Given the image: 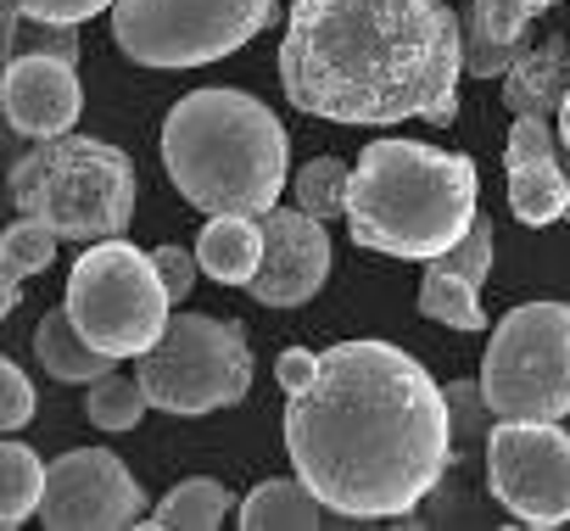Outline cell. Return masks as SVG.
<instances>
[{
  "label": "cell",
  "mask_w": 570,
  "mask_h": 531,
  "mask_svg": "<svg viewBox=\"0 0 570 531\" xmlns=\"http://www.w3.org/2000/svg\"><path fill=\"white\" fill-rule=\"evenodd\" d=\"M285 453L358 525L403 520L453 464V409L403 347L336 342L320 353V375L285 397Z\"/></svg>",
  "instance_id": "6da1fadb"
},
{
  "label": "cell",
  "mask_w": 570,
  "mask_h": 531,
  "mask_svg": "<svg viewBox=\"0 0 570 531\" xmlns=\"http://www.w3.org/2000/svg\"><path fill=\"white\" fill-rule=\"evenodd\" d=\"M464 12L442 0H292L279 90L331 124H453Z\"/></svg>",
  "instance_id": "7a4b0ae2"
},
{
  "label": "cell",
  "mask_w": 570,
  "mask_h": 531,
  "mask_svg": "<svg viewBox=\"0 0 570 531\" xmlns=\"http://www.w3.org/2000/svg\"><path fill=\"white\" fill-rule=\"evenodd\" d=\"M163 168L190 207L263 218L292 179V135L246 90H190L163 118Z\"/></svg>",
  "instance_id": "3957f363"
},
{
  "label": "cell",
  "mask_w": 570,
  "mask_h": 531,
  "mask_svg": "<svg viewBox=\"0 0 570 531\" xmlns=\"http://www.w3.org/2000/svg\"><path fill=\"white\" fill-rule=\"evenodd\" d=\"M475 163L425 140H370L353 163L347 229L364 252L431 263L475 224Z\"/></svg>",
  "instance_id": "277c9868"
},
{
  "label": "cell",
  "mask_w": 570,
  "mask_h": 531,
  "mask_svg": "<svg viewBox=\"0 0 570 531\" xmlns=\"http://www.w3.org/2000/svg\"><path fill=\"white\" fill-rule=\"evenodd\" d=\"M12 207L46 218L62 240H112L135 218V163L90 135L35 140L12 163Z\"/></svg>",
  "instance_id": "5b68a950"
},
{
  "label": "cell",
  "mask_w": 570,
  "mask_h": 531,
  "mask_svg": "<svg viewBox=\"0 0 570 531\" xmlns=\"http://www.w3.org/2000/svg\"><path fill=\"white\" fill-rule=\"evenodd\" d=\"M73 325L112 358H140L163 342L174 319V297L163 286L157 257L129 240H90L68 275Z\"/></svg>",
  "instance_id": "8992f818"
},
{
  "label": "cell",
  "mask_w": 570,
  "mask_h": 531,
  "mask_svg": "<svg viewBox=\"0 0 570 531\" xmlns=\"http://www.w3.org/2000/svg\"><path fill=\"white\" fill-rule=\"evenodd\" d=\"M481 392L498 420H564L570 414V303L509 308L487 336Z\"/></svg>",
  "instance_id": "52a82bcc"
},
{
  "label": "cell",
  "mask_w": 570,
  "mask_h": 531,
  "mask_svg": "<svg viewBox=\"0 0 570 531\" xmlns=\"http://www.w3.org/2000/svg\"><path fill=\"white\" fill-rule=\"evenodd\" d=\"M140 386L151 409L196 420L213 409H235L252 392V347L235 319L218 314H174L163 342L140 353Z\"/></svg>",
  "instance_id": "ba28073f"
},
{
  "label": "cell",
  "mask_w": 570,
  "mask_h": 531,
  "mask_svg": "<svg viewBox=\"0 0 570 531\" xmlns=\"http://www.w3.org/2000/svg\"><path fill=\"white\" fill-rule=\"evenodd\" d=\"M268 18L274 0H118L112 40L140 68H202L257 40Z\"/></svg>",
  "instance_id": "9c48e42d"
},
{
  "label": "cell",
  "mask_w": 570,
  "mask_h": 531,
  "mask_svg": "<svg viewBox=\"0 0 570 531\" xmlns=\"http://www.w3.org/2000/svg\"><path fill=\"white\" fill-rule=\"evenodd\" d=\"M487 492L520 525L570 520V431L559 420H498L481 442Z\"/></svg>",
  "instance_id": "30bf717a"
},
{
  "label": "cell",
  "mask_w": 570,
  "mask_h": 531,
  "mask_svg": "<svg viewBox=\"0 0 570 531\" xmlns=\"http://www.w3.org/2000/svg\"><path fill=\"white\" fill-rule=\"evenodd\" d=\"M40 520L51 531H124V525L151 520V514H146V492H140L135 470L118 453L68 448L51 464V486H46Z\"/></svg>",
  "instance_id": "8fae6325"
},
{
  "label": "cell",
  "mask_w": 570,
  "mask_h": 531,
  "mask_svg": "<svg viewBox=\"0 0 570 531\" xmlns=\"http://www.w3.org/2000/svg\"><path fill=\"white\" fill-rule=\"evenodd\" d=\"M331 281V235L308 207H268L263 213V269L246 286L263 308H303Z\"/></svg>",
  "instance_id": "7c38bea8"
},
{
  "label": "cell",
  "mask_w": 570,
  "mask_h": 531,
  "mask_svg": "<svg viewBox=\"0 0 570 531\" xmlns=\"http://www.w3.org/2000/svg\"><path fill=\"white\" fill-rule=\"evenodd\" d=\"M503 174H509V213L531 229H548L570 218V168L559 157V135L548 118H514L503 140Z\"/></svg>",
  "instance_id": "4fadbf2b"
},
{
  "label": "cell",
  "mask_w": 570,
  "mask_h": 531,
  "mask_svg": "<svg viewBox=\"0 0 570 531\" xmlns=\"http://www.w3.org/2000/svg\"><path fill=\"white\" fill-rule=\"evenodd\" d=\"M0 101H7V124L23 140H51V135H73L79 112H85V90L73 62L62 57H40V51H18L0 79Z\"/></svg>",
  "instance_id": "5bb4252c"
},
{
  "label": "cell",
  "mask_w": 570,
  "mask_h": 531,
  "mask_svg": "<svg viewBox=\"0 0 570 531\" xmlns=\"http://www.w3.org/2000/svg\"><path fill=\"white\" fill-rule=\"evenodd\" d=\"M564 96H570V40L564 35H542L503 73V107L514 118H548V124H559Z\"/></svg>",
  "instance_id": "9a60e30c"
},
{
  "label": "cell",
  "mask_w": 570,
  "mask_h": 531,
  "mask_svg": "<svg viewBox=\"0 0 570 531\" xmlns=\"http://www.w3.org/2000/svg\"><path fill=\"white\" fill-rule=\"evenodd\" d=\"M240 525L246 531H325V525H358V520L325 503L303 475H274L240 498Z\"/></svg>",
  "instance_id": "2e32d148"
},
{
  "label": "cell",
  "mask_w": 570,
  "mask_h": 531,
  "mask_svg": "<svg viewBox=\"0 0 570 531\" xmlns=\"http://www.w3.org/2000/svg\"><path fill=\"white\" fill-rule=\"evenodd\" d=\"M202 275H213L218 286H252L263 269V218L252 213H213V224L196 240Z\"/></svg>",
  "instance_id": "e0dca14e"
},
{
  "label": "cell",
  "mask_w": 570,
  "mask_h": 531,
  "mask_svg": "<svg viewBox=\"0 0 570 531\" xmlns=\"http://www.w3.org/2000/svg\"><path fill=\"white\" fill-rule=\"evenodd\" d=\"M35 364H40L46 375H57V381H101L118 358L101 353V347L73 325V314H68V303H62V308H51V314L35 325Z\"/></svg>",
  "instance_id": "ac0fdd59"
},
{
  "label": "cell",
  "mask_w": 570,
  "mask_h": 531,
  "mask_svg": "<svg viewBox=\"0 0 570 531\" xmlns=\"http://www.w3.org/2000/svg\"><path fill=\"white\" fill-rule=\"evenodd\" d=\"M46 486H51V464L29 448V442H7L0 448V525H23L40 514L46 503Z\"/></svg>",
  "instance_id": "d6986e66"
},
{
  "label": "cell",
  "mask_w": 570,
  "mask_h": 531,
  "mask_svg": "<svg viewBox=\"0 0 570 531\" xmlns=\"http://www.w3.org/2000/svg\"><path fill=\"white\" fill-rule=\"evenodd\" d=\"M481 286H470L459 269H448L442 257L425 263V281H420V314L448 325V331H487V314H481Z\"/></svg>",
  "instance_id": "ffe728a7"
},
{
  "label": "cell",
  "mask_w": 570,
  "mask_h": 531,
  "mask_svg": "<svg viewBox=\"0 0 570 531\" xmlns=\"http://www.w3.org/2000/svg\"><path fill=\"white\" fill-rule=\"evenodd\" d=\"M224 514H229L224 481L190 475V481H179L168 498H157L151 525H157V531H213V525H224Z\"/></svg>",
  "instance_id": "44dd1931"
},
{
  "label": "cell",
  "mask_w": 570,
  "mask_h": 531,
  "mask_svg": "<svg viewBox=\"0 0 570 531\" xmlns=\"http://www.w3.org/2000/svg\"><path fill=\"white\" fill-rule=\"evenodd\" d=\"M297 190V207H308L314 218H347V196H353V168L342 157H314L308 168H297L292 179Z\"/></svg>",
  "instance_id": "7402d4cb"
},
{
  "label": "cell",
  "mask_w": 570,
  "mask_h": 531,
  "mask_svg": "<svg viewBox=\"0 0 570 531\" xmlns=\"http://www.w3.org/2000/svg\"><path fill=\"white\" fill-rule=\"evenodd\" d=\"M146 409H151V397H146L140 375L129 381V375H112L107 370L101 381H90V397H85L90 425H101V431H135Z\"/></svg>",
  "instance_id": "603a6c76"
},
{
  "label": "cell",
  "mask_w": 570,
  "mask_h": 531,
  "mask_svg": "<svg viewBox=\"0 0 570 531\" xmlns=\"http://www.w3.org/2000/svg\"><path fill=\"white\" fill-rule=\"evenodd\" d=\"M57 240H62V235H57L46 218L18 213V224L7 229V240H0V269H7V281H29V275L51 269Z\"/></svg>",
  "instance_id": "cb8c5ba5"
},
{
  "label": "cell",
  "mask_w": 570,
  "mask_h": 531,
  "mask_svg": "<svg viewBox=\"0 0 570 531\" xmlns=\"http://www.w3.org/2000/svg\"><path fill=\"white\" fill-rule=\"evenodd\" d=\"M448 409H453V464H459L470 448L487 442V431L498 425V414H492L481 381H453L448 386Z\"/></svg>",
  "instance_id": "d4e9b609"
},
{
  "label": "cell",
  "mask_w": 570,
  "mask_h": 531,
  "mask_svg": "<svg viewBox=\"0 0 570 531\" xmlns=\"http://www.w3.org/2000/svg\"><path fill=\"white\" fill-rule=\"evenodd\" d=\"M525 46H531V40H498V35H487L481 18L464 7V73H470V79H503V73L520 62Z\"/></svg>",
  "instance_id": "484cf974"
},
{
  "label": "cell",
  "mask_w": 570,
  "mask_h": 531,
  "mask_svg": "<svg viewBox=\"0 0 570 531\" xmlns=\"http://www.w3.org/2000/svg\"><path fill=\"white\" fill-rule=\"evenodd\" d=\"M79 23H35L23 12L7 7V51H40V57H62V62H79Z\"/></svg>",
  "instance_id": "4316f807"
},
{
  "label": "cell",
  "mask_w": 570,
  "mask_h": 531,
  "mask_svg": "<svg viewBox=\"0 0 570 531\" xmlns=\"http://www.w3.org/2000/svg\"><path fill=\"white\" fill-rule=\"evenodd\" d=\"M553 7H564V0H470L481 29L498 35V40H531V23Z\"/></svg>",
  "instance_id": "83f0119b"
},
{
  "label": "cell",
  "mask_w": 570,
  "mask_h": 531,
  "mask_svg": "<svg viewBox=\"0 0 570 531\" xmlns=\"http://www.w3.org/2000/svg\"><path fill=\"white\" fill-rule=\"evenodd\" d=\"M492 229H498L492 218H475L470 235H464L453 252H442V263H448V269H459L470 286H481V281L492 275V252H498V235H492Z\"/></svg>",
  "instance_id": "f1b7e54d"
},
{
  "label": "cell",
  "mask_w": 570,
  "mask_h": 531,
  "mask_svg": "<svg viewBox=\"0 0 570 531\" xmlns=\"http://www.w3.org/2000/svg\"><path fill=\"white\" fill-rule=\"evenodd\" d=\"M35 420V381L23 375V364H0V425L7 431H23Z\"/></svg>",
  "instance_id": "f546056e"
},
{
  "label": "cell",
  "mask_w": 570,
  "mask_h": 531,
  "mask_svg": "<svg viewBox=\"0 0 570 531\" xmlns=\"http://www.w3.org/2000/svg\"><path fill=\"white\" fill-rule=\"evenodd\" d=\"M7 7L35 18V23H85L96 12H112L118 0H7Z\"/></svg>",
  "instance_id": "4dcf8cb0"
},
{
  "label": "cell",
  "mask_w": 570,
  "mask_h": 531,
  "mask_svg": "<svg viewBox=\"0 0 570 531\" xmlns=\"http://www.w3.org/2000/svg\"><path fill=\"white\" fill-rule=\"evenodd\" d=\"M151 257H157V269H163V286H168L174 308H185L190 286L202 281V257H196V252H185V246H157Z\"/></svg>",
  "instance_id": "1f68e13d"
},
{
  "label": "cell",
  "mask_w": 570,
  "mask_h": 531,
  "mask_svg": "<svg viewBox=\"0 0 570 531\" xmlns=\"http://www.w3.org/2000/svg\"><path fill=\"white\" fill-rule=\"evenodd\" d=\"M274 375H279V392H285V397H297V392L320 375V353H308V347H285Z\"/></svg>",
  "instance_id": "d6a6232c"
},
{
  "label": "cell",
  "mask_w": 570,
  "mask_h": 531,
  "mask_svg": "<svg viewBox=\"0 0 570 531\" xmlns=\"http://www.w3.org/2000/svg\"><path fill=\"white\" fill-rule=\"evenodd\" d=\"M18 303H23V281H7V286H0V308H7V314H12Z\"/></svg>",
  "instance_id": "836d02e7"
},
{
  "label": "cell",
  "mask_w": 570,
  "mask_h": 531,
  "mask_svg": "<svg viewBox=\"0 0 570 531\" xmlns=\"http://www.w3.org/2000/svg\"><path fill=\"white\" fill-rule=\"evenodd\" d=\"M559 140H564V151H570V96H564V107H559Z\"/></svg>",
  "instance_id": "e575fe53"
},
{
  "label": "cell",
  "mask_w": 570,
  "mask_h": 531,
  "mask_svg": "<svg viewBox=\"0 0 570 531\" xmlns=\"http://www.w3.org/2000/svg\"><path fill=\"white\" fill-rule=\"evenodd\" d=\"M564 168H570V163H564Z\"/></svg>",
  "instance_id": "d590c367"
}]
</instances>
